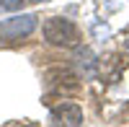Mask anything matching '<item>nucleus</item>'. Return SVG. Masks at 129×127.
I'll return each mask as SVG.
<instances>
[{"label": "nucleus", "mask_w": 129, "mask_h": 127, "mask_svg": "<svg viewBox=\"0 0 129 127\" xmlns=\"http://www.w3.org/2000/svg\"><path fill=\"white\" fill-rule=\"evenodd\" d=\"M36 24H39V18H36L34 13H21V16H13V18L0 21V41L13 44V41L26 39L31 31L36 29Z\"/></svg>", "instance_id": "nucleus-2"}, {"label": "nucleus", "mask_w": 129, "mask_h": 127, "mask_svg": "<svg viewBox=\"0 0 129 127\" xmlns=\"http://www.w3.org/2000/svg\"><path fill=\"white\" fill-rule=\"evenodd\" d=\"M44 39L54 47H75L80 41V31L72 21L54 16V18H47L44 21Z\"/></svg>", "instance_id": "nucleus-1"}, {"label": "nucleus", "mask_w": 129, "mask_h": 127, "mask_svg": "<svg viewBox=\"0 0 129 127\" xmlns=\"http://www.w3.org/2000/svg\"><path fill=\"white\" fill-rule=\"evenodd\" d=\"M49 127H83V109L64 101L49 112Z\"/></svg>", "instance_id": "nucleus-3"}, {"label": "nucleus", "mask_w": 129, "mask_h": 127, "mask_svg": "<svg viewBox=\"0 0 129 127\" xmlns=\"http://www.w3.org/2000/svg\"><path fill=\"white\" fill-rule=\"evenodd\" d=\"M23 0H0V10H18Z\"/></svg>", "instance_id": "nucleus-4"}, {"label": "nucleus", "mask_w": 129, "mask_h": 127, "mask_svg": "<svg viewBox=\"0 0 129 127\" xmlns=\"http://www.w3.org/2000/svg\"><path fill=\"white\" fill-rule=\"evenodd\" d=\"M13 127H34V124H13Z\"/></svg>", "instance_id": "nucleus-5"}]
</instances>
